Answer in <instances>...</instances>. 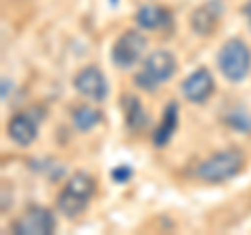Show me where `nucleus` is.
I'll return each instance as SVG.
<instances>
[{
  "label": "nucleus",
  "mask_w": 251,
  "mask_h": 235,
  "mask_svg": "<svg viewBox=\"0 0 251 235\" xmlns=\"http://www.w3.org/2000/svg\"><path fill=\"white\" fill-rule=\"evenodd\" d=\"M224 13V4L222 0H209V2L201 4L199 9H195L191 15V28L197 32L199 36H207L216 29L220 17Z\"/></svg>",
  "instance_id": "9d476101"
},
{
  "label": "nucleus",
  "mask_w": 251,
  "mask_h": 235,
  "mask_svg": "<svg viewBox=\"0 0 251 235\" xmlns=\"http://www.w3.org/2000/svg\"><path fill=\"white\" fill-rule=\"evenodd\" d=\"M147 49V38L138 29H126V32L117 38L113 49H111V61L115 67L128 69L136 65L145 55Z\"/></svg>",
  "instance_id": "39448f33"
},
{
  "label": "nucleus",
  "mask_w": 251,
  "mask_h": 235,
  "mask_svg": "<svg viewBox=\"0 0 251 235\" xmlns=\"http://www.w3.org/2000/svg\"><path fill=\"white\" fill-rule=\"evenodd\" d=\"M176 57L170 51H153L149 57L143 61V67L134 76V84L143 90H155L161 84H166L172 76L176 74Z\"/></svg>",
  "instance_id": "f03ea898"
},
{
  "label": "nucleus",
  "mask_w": 251,
  "mask_h": 235,
  "mask_svg": "<svg viewBox=\"0 0 251 235\" xmlns=\"http://www.w3.org/2000/svg\"><path fill=\"white\" fill-rule=\"evenodd\" d=\"M74 86H75V90L80 92V95H84L86 99L97 101V103L105 101L107 95H109L107 78L99 67H94V65H88V67L80 69L77 76L74 78Z\"/></svg>",
  "instance_id": "6e6552de"
},
{
  "label": "nucleus",
  "mask_w": 251,
  "mask_h": 235,
  "mask_svg": "<svg viewBox=\"0 0 251 235\" xmlns=\"http://www.w3.org/2000/svg\"><path fill=\"white\" fill-rule=\"evenodd\" d=\"M57 229V218L44 206H29L13 223L15 235H52Z\"/></svg>",
  "instance_id": "423d86ee"
},
{
  "label": "nucleus",
  "mask_w": 251,
  "mask_h": 235,
  "mask_svg": "<svg viewBox=\"0 0 251 235\" xmlns=\"http://www.w3.org/2000/svg\"><path fill=\"white\" fill-rule=\"evenodd\" d=\"M97 193V181L86 175V172H75V175L65 183V187L57 195V208L63 216L74 218L82 214L88 208L90 200Z\"/></svg>",
  "instance_id": "f257e3e1"
},
{
  "label": "nucleus",
  "mask_w": 251,
  "mask_h": 235,
  "mask_svg": "<svg viewBox=\"0 0 251 235\" xmlns=\"http://www.w3.org/2000/svg\"><path fill=\"white\" fill-rule=\"evenodd\" d=\"M243 15H245V19L249 23V29H251V0H247L245 6H243Z\"/></svg>",
  "instance_id": "f3484780"
},
{
  "label": "nucleus",
  "mask_w": 251,
  "mask_h": 235,
  "mask_svg": "<svg viewBox=\"0 0 251 235\" xmlns=\"http://www.w3.org/2000/svg\"><path fill=\"white\" fill-rule=\"evenodd\" d=\"M11 90V80H6V78H4V80H2V99L6 101V92H9Z\"/></svg>",
  "instance_id": "a211bd4d"
},
{
  "label": "nucleus",
  "mask_w": 251,
  "mask_h": 235,
  "mask_svg": "<svg viewBox=\"0 0 251 235\" xmlns=\"http://www.w3.org/2000/svg\"><path fill=\"white\" fill-rule=\"evenodd\" d=\"M218 67L228 82H241L251 69V51L241 38H230L218 53Z\"/></svg>",
  "instance_id": "20e7f679"
},
{
  "label": "nucleus",
  "mask_w": 251,
  "mask_h": 235,
  "mask_svg": "<svg viewBox=\"0 0 251 235\" xmlns=\"http://www.w3.org/2000/svg\"><path fill=\"white\" fill-rule=\"evenodd\" d=\"M243 162L245 160H243V153L239 149H224L214 153L207 160H203L195 168V175L205 183H224L239 175Z\"/></svg>",
  "instance_id": "7ed1b4c3"
},
{
  "label": "nucleus",
  "mask_w": 251,
  "mask_h": 235,
  "mask_svg": "<svg viewBox=\"0 0 251 235\" xmlns=\"http://www.w3.org/2000/svg\"><path fill=\"white\" fill-rule=\"evenodd\" d=\"M211 92H214V76H211L209 69H205V67L195 69L182 82V95L191 101V103H197V105L205 103Z\"/></svg>",
  "instance_id": "1a4fd4ad"
},
{
  "label": "nucleus",
  "mask_w": 251,
  "mask_h": 235,
  "mask_svg": "<svg viewBox=\"0 0 251 235\" xmlns=\"http://www.w3.org/2000/svg\"><path fill=\"white\" fill-rule=\"evenodd\" d=\"M134 19L138 23V28H143V29H157V28H163L170 21V13L163 9V6L147 4V6H140V9L136 11Z\"/></svg>",
  "instance_id": "f8f14e48"
},
{
  "label": "nucleus",
  "mask_w": 251,
  "mask_h": 235,
  "mask_svg": "<svg viewBox=\"0 0 251 235\" xmlns=\"http://www.w3.org/2000/svg\"><path fill=\"white\" fill-rule=\"evenodd\" d=\"M176 128H178V105L168 103L166 112H163V118H161V124L157 126L155 135H153V143L157 147H166L172 141V137L176 135Z\"/></svg>",
  "instance_id": "9b49d317"
},
{
  "label": "nucleus",
  "mask_w": 251,
  "mask_h": 235,
  "mask_svg": "<svg viewBox=\"0 0 251 235\" xmlns=\"http://www.w3.org/2000/svg\"><path fill=\"white\" fill-rule=\"evenodd\" d=\"M130 175H132L130 166H120V168H115V170L111 172V176H113L115 183H126V181L130 178Z\"/></svg>",
  "instance_id": "dca6fc26"
},
{
  "label": "nucleus",
  "mask_w": 251,
  "mask_h": 235,
  "mask_svg": "<svg viewBox=\"0 0 251 235\" xmlns=\"http://www.w3.org/2000/svg\"><path fill=\"white\" fill-rule=\"evenodd\" d=\"M224 122L237 132H249L251 130V114H247L245 109H241V107L230 109V112L226 114Z\"/></svg>",
  "instance_id": "2eb2a0df"
},
{
  "label": "nucleus",
  "mask_w": 251,
  "mask_h": 235,
  "mask_svg": "<svg viewBox=\"0 0 251 235\" xmlns=\"http://www.w3.org/2000/svg\"><path fill=\"white\" fill-rule=\"evenodd\" d=\"M111 4H117V0H111Z\"/></svg>",
  "instance_id": "6ab92c4d"
},
{
  "label": "nucleus",
  "mask_w": 251,
  "mask_h": 235,
  "mask_svg": "<svg viewBox=\"0 0 251 235\" xmlns=\"http://www.w3.org/2000/svg\"><path fill=\"white\" fill-rule=\"evenodd\" d=\"M72 120H74V126L80 132H88L90 128H94L100 122V112L92 109L90 105H80L74 109Z\"/></svg>",
  "instance_id": "4468645a"
},
{
  "label": "nucleus",
  "mask_w": 251,
  "mask_h": 235,
  "mask_svg": "<svg viewBox=\"0 0 251 235\" xmlns=\"http://www.w3.org/2000/svg\"><path fill=\"white\" fill-rule=\"evenodd\" d=\"M124 114H126V124L130 130H140L147 126V112L143 103L136 97H124Z\"/></svg>",
  "instance_id": "ddd939ff"
},
{
  "label": "nucleus",
  "mask_w": 251,
  "mask_h": 235,
  "mask_svg": "<svg viewBox=\"0 0 251 235\" xmlns=\"http://www.w3.org/2000/svg\"><path fill=\"white\" fill-rule=\"evenodd\" d=\"M44 120V114L40 107H29L25 112H19L11 118L6 132L13 139V143H17L21 147H27L36 141L38 137V128H40V122Z\"/></svg>",
  "instance_id": "0eeeda50"
}]
</instances>
